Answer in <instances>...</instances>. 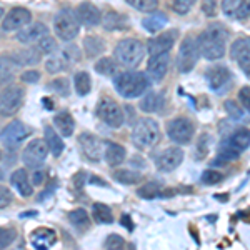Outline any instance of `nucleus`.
Returning <instances> with one entry per match:
<instances>
[{"label": "nucleus", "instance_id": "39", "mask_svg": "<svg viewBox=\"0 0 250 250\" xmlns=\"http://www.w3.org/2000/svg\"><path fill=\"white\" fill-rule=\"evenodd\" d=\"M37 50L40 54H54L57 52V40L50 35H45L37 42Z\"/></svg>", "mask_w": 250, "mask_h": 250}, {"label": "nucleus", "instance_id": "17", "mask_svg": "<svg viewBox=\"0 0 250 250\" xmlns=\"http://www.w3.org/2000/svg\"><path fill=\"white\" fill-rule=\"evenodd\" d=\"M79 144H80V147H82L83 154H85V157L88 160H92V162H99V160L102 159L104 144L100 142L95 135H90L85 132V134H82L79 137Z\"/></svg>", "mask_w": 250, "mask_h": 250}, {"label": "nucleus", "instance_id": "51", "mask_svg": "<svg viewBox=\"0 0 250 250\" xmlns=\"http://www.w3.org/2000/svg\"><path fill=\"white\" fill-rule=\"evenodd\" d=\"M202 10L205 15L208 17H213L217 12V2L215 0H202Z\"/></svg>", "mask_w": 250, "mask_h": 250}, {"label": "nucleus", "instance_id": "58", "mask_svg": "<svg viewBox=\"0 0 250 250\" xmlns=\"http://www.w3.org/2000/svg\"><path fill=\"white\" fill-rule=\"evenodd\" d=\"M0 159H2V152H0Z\"/></svg>", "mask_w": 250, "mask_h": 250}, {"label": "nucleus", "instance_id": "1", "mask_svg": "<svg viewBox=\"0 0 250 250\" xmlns=\"http://www.w3.org/2000/svg\"><path fill=\"white\" fill-rule=\"evenodd\" d=\"M227 37H229L227 30L220 23H212L197 39L199 54L207 60L222 59L225 55V42H227Z\"/></svg>", "mask_w": 250, "mask_h": 250}, {"label": "nucleus", "instance_id": "46", "mask_svg": "<svg viewBox=\"0 0 250 250\" xmlns=\"http://www.w3.org/2000/svg\"><path fill=\"white\" fill-rule=\"evenodd\" d=\"M222 179H224V175H222L220 172H217V170H205L202 173V177H200V182L205 184V185H215V184H219Z\"/></svg>", "mask_w": 250, "mask_h": 250}, {"label": "nucleus", "instance_id": "38", "mask_svg": "<svg viewBox=\"0 0 250 250\" xmlns=\"http://www.w3.org/2000/svg\"><path fill=\"white\" fill-rule=\"evenodd\" d=\"M104 27L107 30H117V29H124L125 27V17L117 12H108L104 17Z\"/></svg>", "mask_w": 250, "mask_h": 250}, {"label": "nucleus", "instance_id": "49", "mask_svg": "<svg viewBox=\"0 0 250 250\" xmlns=\"http://www.w3.org/2000/svg\"><path fill=\"white\" fill-rule=\"evenodd\" d=\"M225 108H227L229 115H230L232 119L240 120L242 117H244V112L240 110V107L237 105V102H233V100H227V102H225Z\"/></svg>", "mask_w": 250, "mask_h": 250}, {"label": "nucleus", "instance_id": "28", "mask_svg": "<svg viewBox=\"0 0 250 250\" xmlns=\"http://www.w3.org/2000/svg\"><path fill=\"white\" fill-rule=\"evenodd\" d=\"M227 145H230L232 148H235V150H245V148L250 147V130L249 128H237L233 134L229 137Z\"/></svg>", "mask_w": 250, "mask_h": 250}, {"label": "nucleus", "instance_id": "10", "mask_svg": "<svg viewBox=\"0 0 250 250\" xmlns=\"http://www.w3.org/2000/svg\"><path fill=\"white\" fill-rule=\"evenodd\" d=\"M197 57H199V48H197V42L192 37H187L180 45L179 59H177V67H179L180 74H188L197 63Z\"/></svg>", "mask_w": 250, "mask_h": 250}, {"label": "nucleus", "instance_id": "24", "mask_svg": "<svg viewBox=\"0 0 250 250\" xmlns=\"http://www.w3.org/2000/svg\"><path fill=\"white\" fill-rule=\"evenodd\" d=\"M10 182L15 188L19 190V193L22 197H30L34 193V188H32V182L29 180V175L23 168H17L14 173L10 175Z\"/></svg>", "mask_w": 250, "mask_h": 250}, {"label": "nucleus", "instance_id": "44", "mask_svg": "<svg viewBox=\"0 0 250 250\" xmlns=\"http://www.w3.org/2000/svg\"><path fill=\"white\" fill-rule=\"evenodd\" d=\"M85 48H87V54L94 57V55L102 52L104 42L100 39H97V37H87L85 39Z\"/></svg>", "mask_w": 250, "mask_h": 250}, {"label": "nucleus", "instance_id": "47", "mask_svg": "<svg viewBox=\"0 0 250 250\" xmlns=\"http://www.w3.org/2000/svg\"><path fill=\"white\" fill-rule=\"evenodd\" d=\"M195 2H197V0H173L172 9L175 10L177 14L184 15V14H187V12L192 9Z\"/></svg>", "mask_w": 250, "mask_h": 250}, {"label": "nucleus", "instance_id": "57", "mask_svg": "<svg viewBox=\"0 0 250 250\" xmlns=\"http://www.w3.org/2000/svg\"><path fill=\"white\" fill-rule=\"evenodd\" d=\"M2 15H3V9L0 7V19H2Z\"/></svg>", "mask_w": 250, "mask_h": 250}, {"label": "nucleus", "instance_id": "33", "mask_svg": "<svg viewBox=\"0 0 250 250\" xmlns=\"http://www.w3.org/2000/svg\"><path fill=\"white\" fill-rule=\"evenodd\" d=\"M137 195L145 200H152V199H157V197H162V184L160 182L145 184L144 187H140L139 190H137Z\"/></svg>", "mask_w": 250, "mask_h": 250}, {"label": "nucleus", "instance_id": "6", "mask_svg": "<svg viewBox=\"0 0 250 250\" xmlns=\"http://www.w3.org/2000/svg\"><path fill=\"white\" fill-rule=\"evenodd\" d=\"M54 32L60 40H74L79 34V19L72 10H62L54 19Z\"/></svg>", "mask_w": 250, "mask_h": 250}, {"label": "nucleus", "instance_id": "7", "mask_svg": "<svg viewBox=\"0 0 250 250\" xmlns=\"http://www.w3.org/2000/svg\"><path fill=\"white\" fill-rule=\"evenodd\" d=\"M23 104V88L19 85H7L0 92V115L9 117L19 112Z\"/></svg>", "mask_w": 250, "mask_h": 250}, {"label": "nucleus", "instance_id": "13", "mask_svg": "<svg viewBox=\"0 0 250 250\" xmlns=\"http://www.w3.org/2000/svg\"><path fill=\"white\" fill-rule=\"evenodd\" d=\"M230 55L239 63L242 72L247 77H250V39L249 37L237 39L230 47Z\"/></svg>", "mask_w": 250, "mask_h": 250}, {"label": "nucleus", "instance_id": "23", "mask_svg": "<svg viewBox=\"0 0 250 250\" xmlns=\"http://www.w3.org/2000/svg\"><path fill=\"white\" fill-rule=\"evenodd\" d=\"M250 7L245 0H224L222 2V12L230 19H244L249 14Z\"/></svg>", "mask_w": 250, "mask_h": 250}, {"label": "nucleus", "instance_id": "36", "mask_svg": "<svg viewBox=\"0 0 250 250\" xmlns=\"http://www.w3.org/2000/svg\"><path fill=\"white\" fill-rule=\"evenodd\" d=\"M74 83H75V90H77L79 95H87L92 88V80L87 72H77V74L74 75Z\"/></svg>", "mask_w": 250, "mask_h": 250}, {"label": "nucleus", "instance_id": "25", "mask_svg": "<svg viewBox=\"0 0 250 250\" xmlns=\"http://www.w3.org/2000/svg\"><path fill=\"white\" fill-rule=\"evenodd\" d=\"M165 107V99L160 92H150L140 100V108L148 114H154V112H162Z\"/></svg>", "mask_w": 250, "mask_h": 250}, {"label": "nucleus", "instance_id": "9", "mask_svg": "<svg viewBox=\"0 0 250 250\" xmlns=\"http://www.w3.org/2000/svg\"><path fill=\"white\" fill-rule=\"evenodd\" d=\"M97 115L100 117L102 122H105L108 127H112V128L122 127V124L125 120L124 112L119 104L108 99H102L99 102V105H97Z\"/></svg>", "mask_w": 250, "mask_h": 250}, {"label": "nucleus", "instance_id": "32", "mask_svg": "<svg viewBox=\"0 0 250 250\" xmlns=\"http://www.w3.org/2000/svg\"><path fill=\"white\" fill-rule=\"evenodd\" d=\"M43 134H45V142L48 145V148H50V152L55 157H59L63 152V140L60 139V135L54 130V127H50V125H47Z\"/></svg>", "mask_w": 250, "mask_h": 250}, {"label": "nucleus", "instance_id": "21", "mask_svg": "<svg viewBox=\"0 0 250 250\" xmlns=\"http://www.w3.org/2000/svg\"><path fill=\"white\" fill-rule=\"evenodd\" d=\"M230 79H232V75H230V72H229L227 67H213L208 70V74H207L208 87L215 92L222 90V88L230 82Z\"/></svg>", "mask_w": 250, "mask_h": 250}, {"label": "nucleus", "instance_id": "20", "mask_svg": "<svg viewBox=\"0 0 250 250\" xmlns=\"http://www.w3.org/2000/svg\"><path fill=\"white\" fill-rule=\"evenodd\" d=\"M47 25H43L42 22H37V23H30V25L23 27L20 29V32L17 34V40L22 43H32V42H39L42 37L47 35Z\"/></svg>", "mask_w": 250, "mask_h": 250}, {"label": "nucleus", "instance_id": "2", "mask_svg": "<svg viewBox=\"0 0 250 250\" xmlns=\"http://www.w3.org/2000/svg\"><path fill=\"white\" fill-rule=\"evenodd\" d=\"M114 85L125 99H135L150 87V79L144 72H122L114 79Z\"/></svg>", "mask_w": 250, "mask_h": 250}, {"label": "nucleus", "instance_id": "29", "mask_svg": "<svg viewBox=\"0 0 250 250\" xmlns=\"http://www.w3.org/2000/svg\"><path fill=\"white\" fill-rule=\"evenodd\" d=\"M168 19L164 12H155V14H150L147 19L142 20V27L150 34H155V32H160L167 25Z\"/></svg>", "mask_w": 250, "mask_h": 250}, {"label": "nucleus", "instance_id": "48", "mask_svg": "<svg viewBox=\"0 0 250 250\" xmlns=\"http://www.w3.org/2000/svg\"><path fill=\"white\" fill-rule=\"evenodd\" d=\"M208 154V145H207V135H202L197 142V147H195V159L197 160H202L205 159Z\"/></svg>", "mask_w": 250, "mask_h": 250}, {"label": "nucleus", "instance_id": "4", "mask_svg": "<svg viewBox=\"0 0 250 250\" xmlns=\"http://www.w3.org/2000/svg\"><path fill=\"white\" fill-rule=\"evenodd\" d=\"M160 139L159 124L152 119H140L132 130V142L139 148H147Z\"/></svg>", "mask_w": 250, "mask_h": 250}, {"label": "nucleus", "instance_id": "31", "mask_svg": "<svg viewBox=\"0 0 250 250\" xmlns=\"http://www.w3.org/2000/svg\"><path fill=\"white\" fill-rule=\"evenodd\" d=\"M54 124L63 137H70L72 134H74L75 122L68 112H59V114L54 117Z\"/></svg>", "mask_w": 250, "mask_h": 250}, {"label": "nucleus", "instance_id": "22", "mask_svg": "<svg viewBox=\"0 0 250 250\" xmlns=\"http://www.w3.org/2000/svg\"><path fill=\"white\" fill-rule=\"evenodd\" d=\"M75 14H77L79 22H82L83 25H87V27L99 25L100 20H102L100 10L97 9L95 5H92V3H82V5H79V9Z\"/></svg>", "mask_w": 250, "mask_h": 250}, {"label": "nucleus", "instance_id": "26", "mask_svg": "<svg viewBox=\"0 0 250 250\" xmlns=\"http://www.w3.org/2000/svg\"><path fill=\"white\" fill-rule=\"evenodd\" d=\"M105 162L110 165V167H117L120 165L125 160V148L122 145L119 144H114V142H105Z\"/></svg>", "mask_w": 250, "mask_h": 250}, {"label": "nucleus", "instance_id": "5", "mask_svg": "<svg viewBox=\"0 0 250 250\" xmlns=\"http://www.w3.org/2000/svg\"><path fill=\"white\" fill-rule=\"evenodd\" d=\"M80 60V50L75 45H67L59 52H54L50 59L45 62V68L50 74H59L67 68H70L74 63Z\"/></svg>", "mask_w": 250, "mask_h": 250}, {"label": "nucleus", "instance_id": "43", "mask_svg": "<svg viewBox=\"0 0 250 250\" xmlns=\"http://www.w3.org/2000/svg\"><path fill=\"white\" fill-rule=\"evenodd\" d=\"M48 85H50V88L54 92H57L59 95H68L70 94V85H68V80L67 79H55V80H52L50 83H48Z\"/></svg>", "mask_w": 250, "mask_h": 250}, {"label": "nucleus", "instance_id": "52", "mask_svg": "<svg viewBox=\"0 0 250 250\" xmlns=\"http://www.w3.org/2000/svg\"><path fill=\"white\" fill-rule=\"evenodd\" d=\"M12 202V193L7 187H3V185H0V208L7 207Z\"/></svg>", "mask_w": 250, "mask_h": 250}, {"label": "nucleus", "instance_id": "53", "mask_svg": "<svg viewBox=\"0 0 250 250\" xmlns=\"http://www.w3.org/2000/svg\"><path fill=\"white\" fill-rule=\"evenodd\" d=\"M22 80L23 82H29V83H35L40 80V74L37 70H29V72H23L22 74Z\"/></svg>", "mask_w": 250, "mask_h": 250}, {"label": "nucleus", "instance_id": "50", "mask_svg": "<svg viewBox=\"0 0 250 250\" xmlns=\"http://www.w3.org/2000/svg\"><path fill=\"white\" fill-rule=\"evenodd\" d=\"M239 99L242 102V105L245 107V110L250 114V87H242L239 92Z\"/></svg>", "mask_w": 250, "mask_h": 250}, {"label": "nucleus", "instance_id": "18", "mask_svg": "<svg viewBox=\"0 0 250 250\" xmlns=\"http://www.w3.org/2000/svg\"><path fill=\"white\" fill-rule=\"evenodd\" d=\"M168 62H170L168 54H160V55H154V57H150V60H148V65H147L148 79H152L154 82H160V80L167 75Z\"/></svg>", "mask_w": 250, "mask_h": 250}, {"label": "nucleus", "instance_id": "40", "mask_svg": "<svg viewBox=\"0 0 250 250\" xmlns=\"http://www.w3.org/2000/svg\"><path fill=\"white\" fill-rule=\"evenodd\" d=\"M68 220L75 225V227H85L88 224V213L83 208H77V210H72L68 213Z\"/></svg>", "mask_w": 250, "mask_h": 250}, {"label": "nucleus", "instance_id": "30", "mask_svg": "<svg viewBox=\"0 0 250 250\" xmlns=\"http://www.w3.org/2000/svg\"><path fill=\"white\" fill-rule=\"evenodd\" d=\"M17 68V63L14 62L12 57H0V87L9 85L14 80V72Z\"/></svg>", "mask_w": 250, "mask_h": 250}, {"label": "nucleus", "instance_id": "54", "mask_svg": "<svg viewBox=\"0 0 250 250\" xmlns=\"http://www.w3.org/2000/svg\"><path fill=\"white\" fill-rule=\"evenodd\" d=\"M43 179H45V172L35 170L34 175H32V184H34V185H40V184L43 182Z\"/></svg>", "mask_w": 250, "mask_h": 250}, {"label": "nucleus", "instance_id": "35", "mask_svg": "<svg viewBox=\"0 0 250 250\" xmlns=\"http://www.w3.org/2000/svg\"><path fill=\"white\" fill-rule=\"evenodd\" d=\"M92 217H94L95 222H99V224H112V222H114L112 210L104 204H94V207H92Z\"/></svg>", "mask_w": 250, "mask_h": 250}, {"label": "nucleus", "instance_id": "41", "mask_svg": "<svg viewBox=\"0 0 250 250\" xmlns=\"http://www.w3.org/2000/svg\"><path fill=\"white\" fill-rule=\"evenodd\" d=\"M127 3L140 12H152L157 7V0H127Z\"/></svg>", "mask_w": 250, "mask_h": 250}, {"label": "nucleus", "instance_id": "3", "mask_svg": "<svg viewBox=\"0 0 250 250\" xmlns=\"http://www.w3.org/2000/svg\"><path fill=\"white\" fill-rule=\"evenodd\" d=\"M144 43L137 39H124L117 43L114 55L120 65L127 68H134L144 59Z\"/></svg>", "mask_w": 250, "mask_h": 250}, {"label": "nucleus", "instance_id": "59", "mask_svg": "<svg viewBox=\"0 0 250 250\" xmlns=\"http://www.w3.org/2000/svg\"><path fill=\"white\" fill-rule=\"evenodd\" d=\"M249 7H250V3H249Z\"/></svg>", "mask_w": 250, "mask_h": 250}, {"label": "nucleus", "instance_id": "19", "mask_svg": "<svg viewBox=\"0 0 250 250\" xmlns=\"http://www.w3.org/2000/svg\"><path fill=\"white\" fill-rule=\"evenodd\" d=\"M30 242L35 250H48L57 242V233L52 229H37L30 235Z\"/></svg>", "mask_w": 250, "mask_h": 250}, {"label": "nucleus", "instance_id": "42", "mask_svg": "<svg viewBox=\"0 0 250 250\" xmlns=\"http://www.w3.org/2000/svg\"><path fill=\"white\" fill-rule=\"evenodd\" d=\"M15 239H17V233H15V230L0 227V250H3V249L9 247V245H12Z\"/></svg>", "mask_w": 250, "mask_h": 250}, {"label": "nucleus", "instance_id": "55", "mask_svg": "<svg viewBox=\"0 0 250 250\" xmlns=\"http://www.w3.org/2000/svg\"><path fill=\"white\" fill-rule=\"evenodd\" d=\"M120 224L124 225L127 230H132L134 229V224H132V220H130V217L128 215H122V219H120Z\"/></svg>", "mask_w": 250, "mask_h": 250}, {"label": "nucleus", "instance_id": "15", "mask_svg": "<svg viewBox=\"0 0 250 250\" xmlns=\"http://www.w3.org/2000/svg\"><path fill=\"white\" fill-rule=\"evenodd\" d=\"M177 40V30H170V32H164V34L157 35L155 39L148 40L147 50L150 54V57L154 55H160V54H168L170 48L173 47Z\"/></svg>", "mask_w": 250, "mask_h": 250}, {"label": "nucleus", "instance_id": "11", "mask_svg": "<svg viewBox=\"0 0 250 250\" xmlns=\"http://www.w3.org/2000/svg\"><path fill=\"white\" fill-rule=\"evenodd\" d=\"M29 135H30V128L25 124L20 122V120H14V122H10L0 132V140L9 148H14L19 147Z\"/></svg>", "mask_w": 250, "mask_h": 250}, {"label": "nucleus", "instance_id": "16", "mask_svg": "<svg viewBox=\"0 0 250 250\" xmlns=\"http://www.w3.org/2000/svg\"><path fill=\"white\" fill-rule=\"evenodd\" d=\"M184 160V150L180 147H170L165 148L162 154L157 159V168L160 172H172L182 164Z\"/></svg>", "mask_w": 250, "mask_h": 250}, {"label": "nucleus", "instance_id": "12", "mask_svg": "<svg viewBox=\"0 0 250 250\" xmlns=\"http://www.w3.org/2000/svg\"><path fill=\"white\" fill-rule=\"evenodd\" d=\"M48 152H50V148H48L45 140L35 139V140H32V142L27 145L25 148H23L22 160H23V164H25L27 167L35 168L47 159Z\"/></svg>", "mask_w": 250, "mask_h": 250}, {"label": "nucleus", "instance_id": "27", "mask_svg": "<svg viewBox=\"0 0 250 250\" xmlns=\"http://www.w3.org/2000/svg\"><path fill=\"white\" fill-rule=\"evenodd\" d=\"M14 62L17 63V67H23V65H35V63L40 62V52L35 48H25V50H19L12 55Z\"/></svg>", "mask_w": 250, "mask_h": 250}, {"label": "nucleus", "instance_id": "34", "mask_svg": "<svg viewBox=\"0 0 250 250\" xmlns=\"http://www.w3.org/2000/svg\"><path fill=\"white\" fill-rule=\"evenodd\" d=\"M114 179L117 182L124 184V185H134L139 184L142 180V175L135 170H128V168H120V170L114 172Z\"/></svg>", "mask_w": 250, "mask_h": 250}, {"label": "nucleus", "instance_id": "56", "mask_svg": "<svg viewBox=\"0 0 250 250\" xmlns=\"http://www.w3.org/2000/svg\"><path fill=\"white\" fill-rule=\"evenodd\" d=\"M54 188H55V185H54V187H48L47 190H43V193H40V195H39V200H43L47 195H52V192H54Z\"/></svg>", "mask_w": 250, "mask_h": 250}, {"label": "nucleus", "instance_id": "37", "mask_svg": "<svg viewBox=\"0 0 250 250\" xmlns=\"http://www.w3.org/2000/svg\"><path fill=\"white\" fill-rule=\"evenodd\" d=\"M95 70L99 72L100 75H105V77H110L117 72V63L114 59L110 57H102L100 60H97L95 63Z\"/></svg>", "mask_w": 250, "mask_h": 250}, {"label": "nucleus", "instance_id": "14", "mask_svg": "<svg viewBox=\"0 0 250 250\" xmlns=\"http://www.w3.org/2000/svg\"><path fill=\"white\" fill-rule=\"evenodd\" d=\"M32 22V14L23 7H15L12 9L9 14L5 15L2 22V29L5 32H14V30H20L23 27L30 25Z\"/></svg>", "mask_w": 250, "mask_h": 250}, {"label": "nucleus", "instance_id": "8", "mask_svg": "<svg viewBox=\"0 0 250 250\" xmlns=\"http://www.w3.org/2000/svg\"><path fill=\"white\" fill-rule=\"evenodd\" d=\"M167 134L177 145H187L193 139V124L185 117H177L167 124Z\"/></svg>", "mask_w": 250, "mask_h": 250}, {"label": "nucleus", "instance_id": "45", "mask_svg": "<svg viewBox=\"0 0 250 250\" xmlns=\"http://www.w3.org/2000/svg\"><path fill=\"white\" fill-rule=\"evenodd\" d=\"M125 240L117 233H110L105 239V250H124Z\"/></svg>", "mask_w": 250, "mask_h": 250}]
</instances>
